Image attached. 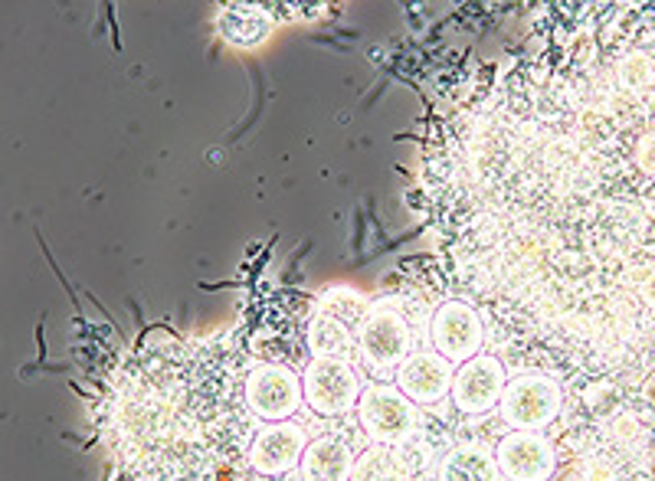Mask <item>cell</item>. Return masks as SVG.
Returning a JSON list of instances; mask_svg holds the SVG:
<instances>
[{
    "mask_svg": "<svg viewBox=\"0 0 655 481\" xmlns=\"http://www.w3.org/2000/svg\"><path fill=\"white\" fill-rule=\"evenodd\" d=\"M413 207L514 364L580 387L655 370V10L469 79L429 122Z\"/></svg>",
    "mask_w": 655,
    "mask_h": 481,
    "instance_id": "6da1fadb",
    "label": "cell"
},
{
    "mask_svg": "<svg viewBox=\"0 0 655 481\" xmlns=\"http://www.w3.org/2000/svg\"><path fill=\"white\" fill-rule=\"evenodd\" d=\"M246 350L223 338L154 340L125 360L102 432L122 481H243L256 416Z\"/></svg>",
    "mask_w": 655,
    "mask_h": 481,
    "instance_id": "7a4b0ae2",
    "label": "cell"
},
{
    "mask_svg": "<svg viewBox=\"0 0 655 481\" xmlns=\"http://www.w3.org/2000/svg\"><path fill=\"white\" fill-rule=\"evenodd\" d=\"M413 350V321L403 312V302H374L357 328V354L364 364L374 373H387L397 370Z\"/></svg>",
    "mask_w": 655,
    "mask_h": 481,
    "instance_id": "3957f363",
    "label": "cell"
},
{
    "mask_svg": "<svg viewBox=\"0 0 655 481\" xmlns=\"http://www.w3.org/2000/svg\"><path fill=\"white\" fill-rule=\"evenodd\" d=\"M498 406H502L504 425L541 432L564 416V387L554 373L521 370L511 380H504Z\"/></svg>",
    "mask_w": 655,
    "mask_h": 481,
    "instance_id": "277c9868",
    "label": "cell"
},
{
    "mask_svg": "<svg viewBox=\"0 0 655 481\" xmlns=\"http://www.w3.org/2000/svg\"><path fill=\"white\" fill-rule=\"evenodd\" d=\"M357 419H361L364 432L380 445H407L423 423L407 393L393 387H380V383H374L357 399Z\"/></svg>",
    "mask_w": 655,
    "mask_h": 481,
    "instance_id": "5b68a950",
    "label": "cell"
},
{
    "mask_svg": "<svg viewBox=\"0 0 655 481\" xmlns=\"http://www.w3.org/2000/svg\"><path fill=\"white\" fill-rule=\"evenodd\" d=\"M361 383H357V367L351 360L338 357H314L305 370L302 397L318 416H348L357 403Z\"/></svg>",
    "mask_w": 655,
    "mask_h": 481,
    "instance_id": "8992f818",
    "label": "cell"
},
{
    "mask_svg": "<svg viewBox=\"0 0 655 481\" xmlns=\"http://www.w3.org/2000/svg\"><path fill=\"white\" fill-rule=\"evenodd\" d=\"M429 340H433L436 354H443L449 364L472 360L485 344V324L478 308L462 298L443 302L429 321Z\"/></svg>",
    "mask_w": 655,
    "mask_h": 481,
    "instance_id": "52a82bcc",
    "label": "cell"
},
{
    "mask_svg": "<svg viewBox=\"0 0 655 481\" xmlns=\"http://www.w3.org/2000/svg\"><path fill=\"white\" fill-rule=\"evenodd\" d=\"M249 413L266 423H282L302 406V380L285 364H253L246 373Z\"/></svg>",
    "mask_w": 655,
    "mask_h": 481,
    "instance_id": "ba28073f",
    "label": "cell"
},
{
    "mask_svg": "<svg viewBox=\"0 0 655 481\" xmlns=\"http://www.w3.org/2000/svg\"><path fill=\"white\" fill-rule=\"evenodd\" d=\"M495 462L508 481H551L561 468V455L547 435L511 429L495 449Z\"/></svg>",
    "mask_w": 655,
    "mask_h": 481,
    "instance_id": "9c48e42d",
    "label": "cell"
},
{
    "mask_svg": "<svg viewBox=\"0 0 655 481\" xmlns=\"http://www.w3.org/2000/svg\"><path fill=\"white\" fill-rule=\"evenodd\" d=\"M452 406L462 416L492 413L504 390V364L495 354H475L452 377Z\"/></svg>",
    "mask_w": 655,
    "mask_h": 481,
    "instance_id": "30bf717a",
    "label": "cell"
},
{
    "mask_svg": "<svg viewBox=\"0 0 655 481\" xmlns=\"http://www.w3.org/2000/svg\"><path fill=\"white\" fill-rule=\"evenodd\" d=\"M305 452V429L295 423H276L266 425L262 432L253 435L246 452L249 472L259 478H282L302 462Z\"/></svg>",
    "mask_w": 655,
    "mask_h": 481,
    "instance_id": "8fae6325",
    "label": "cell"
},
{
    "mask_svg": "<svg viewBox=\"0 0 655 481\" xmlns=\"http://www.w3.org/2000/svg\"><path fill=\"white\" fill-rule=\"evenodd\" d=\"M397 383L413 403L436 406L452 387V367L436 350H413L397 367Z\"/></svg>",
    "mask_w": 655,
    "mask_h": 481,
    "instance_id": "7c38bea8",
    "label": "cell"
},
{
    "mask_svg": "<svg viewBox=\"0 0 655 481\" xmlns=\"http://www.w3.org/2000/svg\"><path fill=\"white\" fill-rule=\"evenodd\" d=\"M354 445L348 432H331L318 435L308 449L302 452V468H298V481H351L354 472Z\"/></svg>",
    "mask_w": 655,
    "mask_h": 481,
    "instance_id": "4fadbf2b",
    "label": "cell"
},
{
    "mask_svg": "<svg viewBox=\"0 0 655 481\" xmlns=\"http://www.w3.org/2000/svg\"><path fill=\"white\" fill-rule=\"evenodd\" d=\"M308 347H312L314 357H338V360H351L354 347H357V331L348 328L344 321H338L334 314H328L322 304H314L312 318H308Z\"/></svg>",
    "mask_w": 655,
    "mask_h": 481,
    "instance_id": "5bb4252c",
    "label": "cell"
},
{
    "mask_svg": "<svg viewBox=\"0 0 655 481\" xmlns=\"http://www.w3.org/2000/svg\"><path fill=\"white\" fill-rule=\"evenodd\" d=\"M407 445H377L354 462L351 481H409Z\"/></svg>",
    "mask_w": 655,
    "mask_h": 481,
    "instance_id": "9a60e30c",
    "label": "cell"
}]
</instances>
